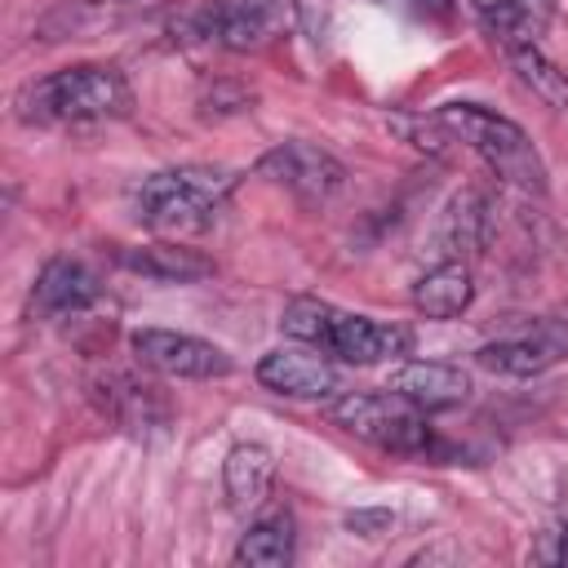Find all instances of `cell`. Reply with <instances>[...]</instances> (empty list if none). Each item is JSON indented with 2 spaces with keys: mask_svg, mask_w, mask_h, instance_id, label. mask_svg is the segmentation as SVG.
<instances>
[{
  "mask_svg": "<svg viewBox=\"0 0 568 568\" xmlns=\"http://www.w3.org/2000/svg\"><path fill=\"white\" fill-rule=\"evenodd\" d=\"M13 106L27 124H98L124 120L133 111V89L115 62H75L31 80Z\"/></svg>",
  "mask_w": 568,
  "mask_h": 568,
  "instance_id": "cell-1",
  "label": "cell"
},
{
  "mask_svg": "<svg viewBox=\"0 0 568 568\" xmlns=\"http://www.w3.org/2000/svg\"><path fill=\"white\" fill-rule=\"evenodd\" d=\"M235 173L222 164H178L146 173L133 191L138 222L151 231H200L209 226L235 191Z\"/></svg>",
  "mask_w": 568,
  "mask_h": 568,
  "instance_id": "cell-2",
  "label": "cell"
},
{
  "mask_svg": "<svg viewBox=\"0 0 568 568\" xmlns=\"http://www.w3.org/2000/svg\"><path fill=\"white\" fill-rule=\"evenodd\" d=\"M435 115L453 133V142L470 146L501 182L528 195H546V160L510 115H497L479 102H444L435 106Z\"/></svg>",
  "mask_w": 568,
  "mask_h": 568,
  "instance_id": "cell-3",
  "label": "cell"
},
{
  "mask_svg": "<svg viewBox=\"0 0 568 568\" xmlns=\"http://www.w3.org/2000/svg\"><path fill=\"white\" fill-rule=\"evenodd\" d=\"M328 422L373 448L399 453V457H426L435 448L426 413L413 408L404 395L386 390H346L328 404Z\"/></svg>",
  "mask_w": 568,
  "mask_h": 568,
  "instance_id": "cell-4",
  "label": "cell"
},
{
  "mask_svg": "<svg viewBox=\"0 0 568 568\" xmlns=\"http://www.w3.org/2000/svg\"><path fill=\"white\" fill-rule=\"evenodd\" d=\"M253 173L266 178V182H275V186H284L302 204H324V200H333L346 186V164L337 155H328L324 146L302 142V138L262 151L257 164H253Z\"/></svg>",
  "mask_w": 568,
  "mask_h": 568,
  "instance_id": "cell-5",
  "label": "cell"
},
{
  "mask_svg": "<svg viewBox=\"0 0 568 568\" xmlns=\"http://www.w3.org/2000/svg\"><path fill=\"white\" fill-rule=\"evenodd\" d=\"M129 346L146 368H155L164 377H182V382H213L235 368L222 346H213L195 333H178V328H138L129 337Z\"/></svg>",
  "mask_w": 568,
  "mask_h": 568,
  "instance_id": "cell-6",
  "label": "cell"
},
{
  "mask_svg": "<svg viewBox=\"0 0 568 568\" xmlns=\"http://www.w3.org/2000/svg\"><path fill=\"white\" fill-rule=\"evenodd\" d=\"M284 9L275 0H209L195 13L182 18V27L195 40H213L222 49H257L275 36Z\"/></svg>",
  "mask_w": 568,
  "mask_h": 568,
  "instance_id": "cell-7",
  "label": "cell"
},
{
  "mask_svg": "<svg viewBox=\"0 0 568 568\" xmlns=\"http://www.w3.org/2000/svg\"><path fill=\"white\" fill-rule=\"evenodd\" d=\"M257 386L271 390V395H284V399H328L342 390V377L337 368L324 359V355H311V351H266L253 368Z\"/></svg>",
  "mask_w": 568,
  "mask_h": 568,
  "instance_id": "cell-8",
  "label": "cell"
},
{
  "mask_svg": "<svg viewBox=\"0 0 568 568\" xmlns=\"http://www.w3.org/2000/svg\"><path fill=\"white\" fill-rule=\"evenodd\" d=\"M98 297H102V284L80 257H49L31 284V315L67 320V315L89 311Z\"/></svg>",
  "mask_w": 568,
  "mask_h": 568,
  "instance_id": "cell-9",
  "label": "cell"
},
{
  "mask_svg": "<svg viewBox=\"0 0 568 568\" xmlns=\"http://www.w3.org/2000/svg\"><path fill=\"white\" fill-rule=\"evenodd\" d=\"M390 390L422 413H448L470 399V377L439 359H408L390 373Z\"/></svg>",
  "mask_w": 568,
  "mask_h": 568,
  "instance_id": "cell-10",
  "label": "cell"
},
{
  "mask_svg": "<svg viewBox=\"0 0 568 568\" xmlns=\"http://www.w3.org/2000/svg\"><path fill=\"white\" fill-rule=\"evenodd\" d=\"M404 351H408V333L399 324H382V320H368V315L337 311L328 355H337L346 364H382V359H395Z\"/></svg>",
  "mask_w": 568,
  "mask_h": 568,
  "instance_id": "cell-11",
  "label": "cell"
},
{
  "mask_svg": "<svg viewBox=\"0 0 568 568\" xmlns=\"http://www.w3.org/2000/svg\"><path fill=\"white\" fill-rule=\"evenodd\" d=\"M564 355H568V337L550 333V328L528 333V337H501V342H488L475 351V359L501 377H537V373L555 368Z\"/></svg>",
  "mask_w": 568,
  "mask_h": 568,
  "instance_id": "cell-12",
  "label": "cell"
},
{
  "mask_svg": "<svg viewBox=\"0 0 568 568\" xmlns=\"http://www.w3.org/2000/svg\"><path fill=\"white\" fill-rule=\"evenodd\" d=\"M271 484H275V453L266 444L248 439V444H235L226 453V462H222V493H226L231 510H240V515L257 510L266 501Z\"/></svg>",
  "mask_w": 568,
  "mask_h": 568,
  "instance_id": "cell-13",
  "label": "cell"
},
{
  "mask_svg": "<svg viewBox=\"0 0 568 568\" xmlns=\"http://www.w3.org/2000/svg\"><path fill=\"white\" fill-rule=\"evenodd\" d=\"M115 262L142 280H160V284H195L213 275V257H204L200 248L186 244H138V248H120Z\"/></svg>",
  "mask_w": 568,
  "mask_h": 568,
  "instance_id": "cell-14",
  "label": "cell"
},
{
  "mask_svg": "<svg viewBox=\"0 0 568 568\" xmlns=\"http://www.w3.org/2000/svg\"><path fill=\"white\" fill-rule=\"evenodd\" d=\"M470 302H475V275L462 257H448V262L430 266L413 284V306L426 320H457Z\"/></svg>",
  "mask_w": 568,
  "mask_h": 568,
  "instance_id": "cell-15",
  "label": "cell"
},
{
  "mask_svg": "<svg viewBox=\"0 0 568 568\" xmlns=\"http://www.w3.org/2000/svg\"><path fill=\"white\" fill-rule=\"evenodd\" d=\"M102 408L129 430H146V426H164L169 422V404H164L160 386L155 382H138L129 373H111L102 382Z\"/></svg>",
  "mask_w": 568,
  "mask_h": 568,
  "instance_id": "cell-16",
  "label": "cell"
},
{
  "mask_svg": "<svg viewBox=\"0 0 568 568\" xmlns=\"http://www.w3.org/2000/svg\"><path fill=\"white\" fill-rule=\"evenodd\" d=\"M297 555V528H293V515L288 510H271L262 519L248 524V532L235 541V564H248V568H284L293 564Z\"/></svg>",
  "mask_w": 568,
  "mask_h": 568,
  "instance_id": "cell-17",
  "label": "cell"
},
{
  "mask_svg": "<svg viewBox=\"0 0 568 568\" xmlns=\"http://www.w3.org/2000/svg\"><path fill=\"white\" fill-rule=\"evenodd\" d=\"M506 58L515 67V75L532 89V98H541L546 106L555 111H568V71L559 62H550L537 40H519V44H506Z\"/></svg>",
  "mask_w": 568,
  "mask_h": 568,
  "instance_id": "cell-18",
  "label": "cell"
},
{
  "mask_svg": "<svg viewBox=\"0 0 568 568\" xmlns=\"http://www.w3.org/2000/svg\"><path fill=\"white\" fill-rule=\"evenodd\" d=\"M550 22V0H506L488 13V27L493 36L506 44H519V40H537Z\"/></svg>",
  "mask_w": 568,
  "mask_h": 568,
  "instance_id": "cell-19",
  "label": "cell"
},
{
  "mask_svg": "<svg viewBox=\"0 0 568 568\" xmlns=\"http://www.w3.org/2000/svg\"><path fill=\"white\" fill-rule=\"evenodd\" d=\"M333 324H337V306L320 302V297H293L280 315V328L306 346H320L328 351V337H333Z\"/></svg>",
  "mask_w": 568,
  "mask_h": 568,
  "instance_id": "cell-20",
  "label": "cell"
},
{
  "mask_svg": "<svg viewBox=\"0 0 568 568\" xmlns=\"http://www.w3.org/2000/svg\"><path fill=\"white\" fill-rule=\"evenodd\" d=\"M444 231H448L453 248H484V240H488V204H484V195L479 191H462L448 204Z\"/></svg>",
  "mask_w": 568,
  "mask_h": 568,
  "instance_id": "cell-21",
  "label": "cell"
},
{
  "mask_svg": "<svg viewBox=\"0 0 568 568\" xmlns=\"http://www.w3.org/2000/svg\"><path fill=\"white\" fill-rule=\"evenodd\" d=\"M532 559H537V564H568V524L546 528L541 541L532 546Z\"/></svg>",
  "mask_w": 568,
  "mask_h": 568,
  "instance_id": "cell-22",
  "label": "cell"
},
{
  "mask_svg": "<svg viewBox=\"0 0 568 568\" xmlns=\"http://www.w3.org/2000/svg\"><path fill=\"white\" fill-rule=\"evenodd\" d=\"M390 524H395L390 510H351V515H346V528L359 532V537H382Z\"/></svg>",
  "mask_w": 568,
  "mask_h": 568,
  "instance_id": "cell-23",
  "label": "cell"
},
{
  "mask_svg": "<svg viewBox=\"0 0 568 568\" xmlns=\"http://www.w3.org/2000/svg\"><path fill=\"white\" fill-rule=\"evenodd\" d=\"M417 4H430V9H444V0H417Z\"/></svg>",
  "mask_w": 568,
  "mask_h": 568,
  "instance_id": "cell-24",
  "label": "cell"
}]
</instances>
